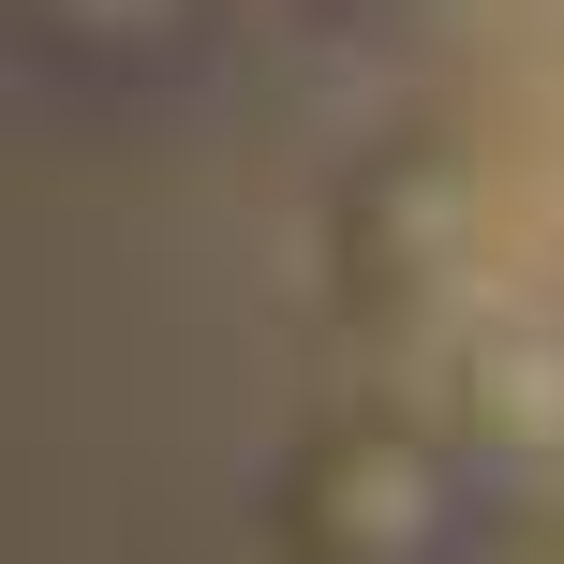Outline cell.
I'll list each match as a JSON object with an SVG mask.
<instances>
[{
    "mask_svg": "<svg viewBox=\"0 0 564 564\" xmlns=\"http://www.w3.org/2000/svg\"><path fill=\"white\" fill-rule=\"evenodd\" d=\"M208 15H224V0H15L30 59L75 75V89H149V75H178V59L208 45Z\"/></svg>",
    "mask_w": 564,
    "mask_h": 564,
    "instance_id": "cell-2",
    "label": "cell"
},
{
    "mask_svg": "<svg viewBox=\"0 0 564 564\" xmlns=\"http://www.w3.org/2000/svg\"><path fill=\"white\" fill-rule=\"evenodd\" d=\"M506 490L416 401H327L268 460V564H476Z\"/></svg>",
    "mask_w": 564,
    "mask_h": 564,
    "instance_id": "cell-1",
    "label": "cell"
},
{
    "mask_svg": "<svg viewBox=\"0 0 564 564\" xmlns=\"http://www.w3.org/2000/svg\"><path fill=\"white\" fill-rule=\"evenodd\" d=\"M476 564H564V490H506V520H490Z\"/></svg>",
    "mask_w": 564,
    "mask_h": 564,
    "instance_id": "cell-3",
    "label": "cell"
}]
</instances>
